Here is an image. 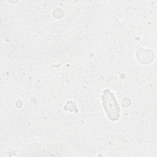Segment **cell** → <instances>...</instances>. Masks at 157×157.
I'll return each mask as SVG.
<instances>
[{"label":"cell","instance_id":"1","mask_svg":"<svg viewBox=\"0 0 157 157\" xmlns=\"http://www.w3.org/2000/svg\"><path fill=\"white\" fill-rule=\"evenodd\" d=\"M102 105L109 119L112 121L117 120L120 117V108L113 94L105 90L102 96Z\"/></svg>","mask_w":157,"mask_h":157}]
</instances>
